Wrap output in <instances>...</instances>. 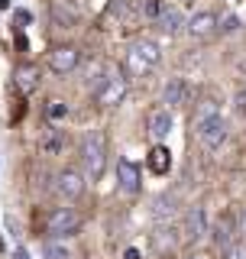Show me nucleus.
<instances>
[{
    "mask_svg": "<svg viewBox=\"0 0 246 259\" xmlns=\"http://www.w3.org/2000/svg\"><path fill=\"white\" fill-rule=\"evenodd\" d=\"M123 259H139V249H127V253H123Z\"/></svg>",
    "mask_w": 246,
    "mask_h": 259,
    "instance_id": "27",
    "label": "nucleus"
},
{
    "mask_svg": "<svg viewBox=\"0 0 246 259\" xmlns=\"http://www.w3.org/2000/svg\"><path fill=\"white\" fill-rule=\"evenodd\" d=\"M133 49H139V52L146 55V59H149L152 65H159V59H162V49L152 42V39H136V42H130Z\"/></svg>",
    "mask_w": 246,
    "mask_h": 259,
    "instance_id": "18",
    "label": "nucleus"
},
{
    "mask_svg": "<svg viewBox=\"0 0 246 259\" xmlns=\"http://www.w3.org/2000/svg\"><path fill=\"white\" fill-rule=\"evenodd\" d=\"M104 162H107V143L97 130H88L81 136V165H85L88 178H101L104 175Z\"/></svg>",
    "mask_w": 246,
    "mask_h": 259,
    "instance_id": "1",
    "label": "nucleus"
},
{
    "mask_svg": "<svg viewBox=\"0 0 246 259\" xmlns=\"http://www.w3.org/2000/svg\"><path fill=\"white\" fill-rule=\"evenodd\" d=\"M204 233H208V214H204L201 204L188 207L185 210V240L188 243H198Z\"/></svg>",
    "mask_w": 246,
    "mask_h": 259,
    "instance_id": "8",
    "label": "nucleus"
},
{
    "mask_svg": "<svg viewBox=\"0 0 246 259\" xmlns=\"http://www.w3.org/2000/svg\"><path fill=\"white\" fill-rule=\"evenodd\" d=\"M162 10H166V7H162V0H149V4H146V7H143V13H146V16H149V20H155V16H159Z\"/></svg>",
    "mask_w": 246,
    "mask_h": 259,
    "instance_id": "25",
    "label": "nucleus"
},
{
    "mask_svg": "<svg viewBox=\"0 0 246 259\" xmlns=\"http://www.w3.org/2000/svg\"><path fill=\"white\" fill-rule=\"evenodd\" d=\"M0 10H10V0H0Z\"/></svg>",
    "mask_w": 246,
    "mask_h": 259,
    "instance_id": "30",
    "label": "nucleus"
},
{
    "mask_svg": "<svg viewBox=\"0 0 246 259\" xmlns=\"http://www.w3.org/2000/svg\"><path fill=\"white\" fill-rule=\"evenodd\" d=\"M240 26V16L236 13H227V16H217V32H230Z\"/></svg>",
    "mask_w": 246,
    "mask_h": 259,
    "instance_id": "21",
    "label": "nucleus"
},
{
    "mask_svg": "<svg viewBox=\"0 0 246 259\" xmlns=\"http://www.w3.org/2000/svg\"><path fill=\"white\" fill-rule=\"evenodd\" d=\"M13 20H16V26H29V23H32V13L29 10H16Z\"/></svg>",
    "mask_w": 246,
    "mask_h": 259,
    "instance_id": "26",
    "label": "nucleus"
},
{
    "mask_svg": "<svg viewBox=\"0 0 246 259\" xmlns=\"http://www.w3.org/2000/svg\"><path fill=\"white\" fill-rule=\"evenodd\" d=\"M75 253H71V246H65V243L59 240H49L43 246V259H71Z\"/></svg>",
    "mask_w": 246,
    "mask_h": 259,
    "instance_id": "17",
    "label": "nucleus"
},
{
    "mask_svg": "<svg viewBox=\"0 0 246 259\" xmlns=\"http://www.w3.org/2000/svg\"><path fill=\"white\" fill-rule=\"evenodd\" d=\"M194 133H198V143L204 149H220V146L227 143V136H230V123H227L220 113L214 117H204L194 123Z\"/></svg>",
    "mask_w": 246,
    "mask_h": 259,
    "instance_id": "2",
    "label": "nucleus"
},
{
    "mask_svg": "<svg viewBox=\"0 0 246 259\" xmlns=\"http://www.w3.org/2000/svg\"><path fill=\"white\" fill-rule=\"evenodd\" d=\"M39 146H43V152H46V156H55V152H62L65 140H62V133H59V130H49V133L43 136V143H39Z\"/></svg>",
    "mask_w": 246,
    "mask_h": 259,
    "instance_id": "19",
    "label": "nucleus"
},
{
    "mask_svg": "<svg viewBox=\"0 0 246 259\" xmlns=\"http://www.w3.org/2000/svg\"><path fill=\"white\" fill-rule=\"evenodd\" d=\"M188 97H191V84L185 78H172L166 84V104L169 107H182V104H188Z\"/></svg>",
    "mask_w": 246,
    "mask_h": 259,
    "instance_id": "12",
    "label": "nucleus"
},
{
    "mask_svg": "<svg viewBox=\"0 0 246 259\" xmlns=\"http://www.w3.org/2000/svg\"><path fill=\"white\" fill-rule=\"evenodd\" d=\"M81 65V52L78 46H59L49 52V68L55 71V75H68V71H75Z\"/></svg>",
    "mask_w": 246,
    "mask_h": 259,
    "instance_id": "5",
    "label": "nucleus"
},
{
    "mask_svg": "<svg viewBox=\"0 0 246 259\" xmlns=\"http://www.w3.org/2000/svg\"><path fill=\"white\" fill-rule=\"evenodd\" d=\"M55 188H59L62 198L78 201L81 194H85V172H78V168H62L59 178H55Z\"/></svg>",
    "mask_w": 246,
    "mask_h": 259,
    "instance_id": "6",
    "label": "nucleus"
},
{
    "mask_svg": "<svg viewBox=\"0 0 246 259\" xmlns=\"http://www.w3.org/2000/svg\"><path fill=\"white\" fill-rule=\"evenodd\" d=\"M185 26L194 39H204V36H211V32H217V13L201 10V13H194L191 20H185Z\"/></svg>",
    "mask_w": 246,
    "mask_h": 259,
    "instance_id": "9",
    "label": "nucleus"
},
{
    "mask_svg": "<svg viewBox=\"0 0 246 259\" xmlns=\"http://www.w3.org/2000/svg\"><path fill=\"white\" fill-rule=\"evenodd\" d=\"M149 168H152L155 175H166L169 168H172V156H169L166 146H155V149L149 152Z\"/></svg>",
    "mask_w": 246,
    "mask_h": 259,
    "instance_id": "16",
    "label": "nucleus"
},
{
    "mask_svg": "<svg viewBox=\"0 0 246 259\" xmlns=\"http://www.w3.org/2000/svg\"><path fill=\"white\" fill-rule=\"evenodd\" d=\"M123 94H127V78H123L120 71H107L104 78H97L94 97H97L101 107H113V104H120Z\"/></svg>",
    "mask_w": 246,
    "mask_h": 259,
    "instance_id": "3",
    "label": "nucleus"
},
{
    "mask_svg": "<svg viewBox=\"0 0 246 259\" xmlns=\"http://www.w3.org/2000/svg\"><path fill=\"white\" fill-rule=\"evenodd\" d=\"M46 117H49V120H59V117H65V104H62V101H49Z\"/></svg>",
    "mask_w": 246,
    "mask_h": 259,
    "instance_id": "23",
    "label": "nucleus"
},
{
    "mask_svg": "<svg viewBox=\"0 0 246 259\" xmlns=\"http://www.w3.org/2000/svg\"><path fill=\"white\" fill-rule=\"evenodd\" d=\"M214 113H220L217 104H214V101H204L201 107H198V113H194V123H198V120H204V117H214Z\"/></svg>",
    "mask_w": 246,
    "mask_h": 259,
    "instance_id": "22",
    "label": "nucleus"
},
{
    "mask_svg": "<svg viewBox=\"0 0 246 259\" xmlns=\"http://www.w3.org/2000/svg\"><path fill=\"white\" fill-rule=\"evenodd\" d=\"M117 188H120V194H136L143 188V175H139L136 162H130V159L117 162Z\"/></svg>",
    "mask_w": 246,
    "mask_h": 259,
    "instance_id": "7",
    "label": "nucleus"
},
{
    "mask_svg": "<svg viewBox=\"0 0 246 259\" xmlns=\"http://www.w3.org/2000/svg\"><path fill=\"white\" fill-rule=\"evenodd\" d=\"M188 259H204V256H188Z\"/></svg>",
    "mask_w": 246,
    "mask_h": 259,
    "instance_id": "31",
    "label": "nucleus"
},
{
    "mask_svg": "<svg viewBox=\"0 0 246 259\" xmlns=\"http://www.w3.org/2000/svg\"><path fill=\"white\" fill-rule=\"evenodd\" d=\"M155 26L166 32V36H175V32L185 26V16L178 13V10H162L159 16H155Z\"/></svg>",
    "mask_w": 246,
    "mask_h": 259,
    "instance_id": "14",
    "label": "nucleus"
},
{
    "mask_svg": "<svg viewBox=\"0 0 246 259\" xmlns=\"http://www.w3.org/2000/svg\"><path fill=\"white\" fill-rule=\"evenodd\" d=\"M240 233H243V237H246V210H243V214H240Z\"/></svg>",
    "mask_w": 246,
    "mask_h": 259,
    "instance_id": "28",
    "label": "nucleus"
},
{
    "mask_svg": "<svg viewBox=\"0 0 246 259\" xmlns=\"http://www.w3.org/2000/svg\"><path fill=\"white\" fill-rule=\"evenodd\" d=\"M227 259H246V243H230L227 246Z\"/></svg>",
    "mask_w": 246,
    "mask_h": 259,
    "instance_id": "24",
    "label": "nucleus"
},
{
    "mask_svg": "<svg viewBox=\"0 0 246 259\" xmlns=\"http://www.w3.org/2000/svg\"><path fill=\"white\" fill-rule=\"evenodd\" d=\"M178 210V194L175 191H162L152 198V217L155 221H169V217H175Z\"/></svg>",
    "mask_w": 246,
    "mask_h": 259,
    "instance_id": "11",
    "label": "nucleus"
},
{
    "mask_svg": "<svg viewBox=\"0 0 246 259\" xmlns=\"http://www.w3.org/2000/svg\"><path fill=\"white\" fill-rule=\"evenodd\" d=\"M13 259H29V253H26V249H16V256Z\"/></svg>",
    "mask_w": 246,
    "mask_h": 259,
    "instance_id": "29",
    "label": "nucleus"
},
{
    "mask_svg": "<svg viewBox=\"0 0 246 259\" xmlns=\"http://www.w3.org/2000/svg\"><path fill=\"white\" fill-rule=\"evenodd\" d=\"M36 84H39V71L32 68V65H23V68H16V88H20L23 94L36 91Z\"/></svg>",
    "mask_w": 246,
    "mask_h": 259,
    "instance_id": "15",
    "label": "nucleus"
},
{
    "mask_svg": "<svg viewBox=\"0 0 246 259\" xmlns=\"http://www.w3.org/2000/svg\"><path fill=\"white\" fill-rule=\"evenodd\" d=\"M169 130H172V113L169 110H152L149 113V133H152V140H166Z\"/></svg>",
    "mask_w": 246,
    "mask_h": 259,
    "instance_id": "13",
    "label": "nucleus"
},
{
    "mask_svg": "<svg viewBox=\"0 0 246 259\" xmlns=\"http://www.w3.org/2000/svg\"><path fill=\"white\" fill-rule=\"evenodd\" d=\"M78 227H81V217L71 207H59V210H52V214H49V233H52L55 240L78 233Z\"/></svg>",
    "mask_w": 246,
    "mask_h": 259,
    "instance_id": "4",
    "label": "nucleus"
},
{
    "mask_svg": "<svg viewBox=\"0 0 246 259\" xmlns=\"http://www.w3.org/2000/svg\"><path fill=\"white\" fill-rule=\"evenodd\" d=\"M243 113H246V104H243Z\"/></svg>",
    "mask_w": 246,
    "mask_h": 259,
    "instance_id": "32",
    "label": "nucleus"
},
{
    "mask_svg": "<svg viewBox=\"0 0 246 259\" xmlns=\"http://www.w3.org/2000/svg\"><path fill=\"white\" fill-rule=\"evenodd\" d=\"M123 65H127V75H130V78H146V75L155 68V65L146 59L139 49H133V46L127 49V59H123Z\"/></svg>",
    "mask_w": 246,
    "mask_h": 259,
    "instance_id": "10",
    "label": "nucleus"
},
{
    "mask_svg": "<svg viewBox=\"0 0 246 259\" xmlns=\"http://www.w3.org/2000/svg\"><path fill=\"white\" fill-rule=\"evenodd\" d=\"M214 240H217V246H230V217H224L217 227H214Z\"/></svg>",
    "mask_w": 246,
    "mask_h": 259,
    "instance_id": "20",
    "label": "nucleus"
}]
</instances>
